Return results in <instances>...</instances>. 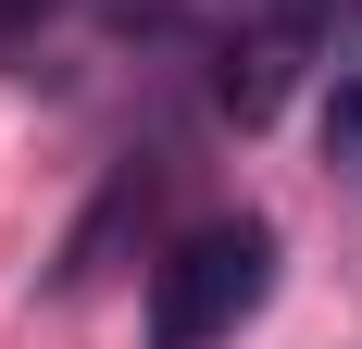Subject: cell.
Listing matches in <instances>:
<instances>
[{
    "mask_svg": "<svg viewBox=\"0 0 362 349\" xmlns=\"http://www.w3.org/2000/svg\"><path fill=\"white\" fill-rule=\"evenodd\" d=\"M138 200H150V162H125V174L100 187V200H88V225L63 237V262H50V287H88V275H100V249L125 237V212H138Z\"/></svg>",
    "mask_w": 362,
    "mask_h": 349,
    "instance_id": "277c9868",
    "label": "cell"
},
{
    "mask_svg": "<svg viewBox=\"0 0 362 349\" xmlns=\"http://www.w3.org/2000/svg\"><path fill=\"white\" fill-rule=\"evenodd\" d=\"M163 13H175V0H112V25H163Z\"/></svg>",
    "mask_w": 362,
    "mask_h": 349,
    "instance_id": "8992f818",
    "label": "cell"
},
{
    "mask_svg": "<svg viewBox=\"0 0 362 349\" xmlns=\"http://www.w3.org/2000/svg\"><path fill=\"white\" fill-rule=\"evenodd\" d=\"M50 13H63V0H0V37H37Z\"/></svg>",
    "mask_w": 362,
    "mask_h": 349,
    "instance_id": "5b68a950",
    "label": "cell"
},
{
    "mask_svg": "<svg viewBox=\"0 0 362 349\" xmlns=\"http://www.w3.org/2000/svg\"><path fill=\"white\" fill-rule=\"evenodd\" d=\"M262 300H275V225H262V212L187 225V237L150 262V349H225Z\"/></svg>",
    "mask_w": 362,
    "mask_h": 349,
    "instance_id": "6da1fadb",
    "label": "cell"
},
{
    "mask_svg": "<svg viewBox=\"0 0 362 349\" xmlns=\"http://www.w3.org/2000/svg\"><path fill=\"white\" fill-rule=\"evenodd\" d=\"M325 162L362 187V0L325 25Z\"/></svg>",
    "mask_w": 362,
    "mask_h": 349,
    "instance_id": "3957f363",
    "label": "cell"
},
{
    "mask_svg": "<svg viewBox=\"0 0 362 349\" xmlns=\"http://www.w3.org/2000/svg\"><path fill=\"white\" fill-rule=\"evenodd\" d=\"M300 50H313V25H300V13H262V25L238 37V63H225V112H238V125H262V112L288 100Z\"/></svg>",
    "mask_w": 362,
    "mask_h": 349,
    "instance_id": "7a4b0ae2",
    "label": "cell"
}]
</instances>
